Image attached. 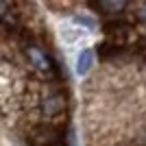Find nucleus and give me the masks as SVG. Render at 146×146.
I'll return each mask as SVG.
<instances>
[{"label":"nucleus","mask_w":146,"mask_h":146,"mask_svg":"<svg viewBox=\"0 0 146 146\" xmlns=\"http://www.w3.org/2000/svg\"><path fill=\"white\" fill-rule=\"evenodd\" d=\"M105 39L83 83L87 146H146V2L92 5Z\"/></svg>","instance_id":"obj_1"},{"label":"nucleus","mask_w":146,"mask_h":146,"mask_svg":"<svg viewBox=\"0 0 146 146\" xmlns=\"http://www.w3.org/2000/svg\"><path fill=\"white\" fill-rule=\"evenodd\" d=\"M94 66H96V50H83L79 55V59H76V72L79 74H87L94 70Z\"/></svg>","instance_id":"obj_2"}]
</instances>
